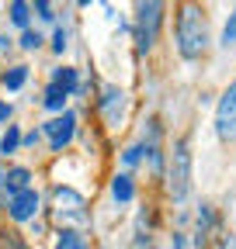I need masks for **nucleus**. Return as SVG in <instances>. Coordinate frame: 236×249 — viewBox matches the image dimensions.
I'll use <instances>...</instances> for the list:
<instances>
[{
  "label": "nucleus",
  "instance_id": "nucleus-1",
  "mask_svg": "<svg viewBox=\"0 0 236 249\" xmlns=\"http://www.w3.org/2000/svg\"><path fill=\"white\" fill-rule=\"evenodd\" d=\"M209 49V18L198 4H184L177 11V52L184 59H201Z\"/></svg>",
  "mask_w": 236,
  "mask_h": 249
},
{
  "label": "nucleus",
  "instance_id": "nucleus-2",
  "mask_svg": "<svg viewBox=\"0 0 236 249\" xmlns=\"http://www.w3.org/2000/svg\"><path fill=\"white\" fill-rule=\"evenodd\" d=\"M191 191V149L184 139L174 142V152H170V163H167V194L174 201H184Z\"/></svg>",
  "mask_w": 236,
  "mask_h": 249
},
{
  "label": "nucleus",
  "instance_id": "nucleus-3",
  "mask_svg": "<svg viewBox=\"0 0 236 249\" xmlns=\"http://www.w3.org/2000/svg\"><path fill=\"white\" fill-rule=\"evenodd\" d=\"M160 24H163V4L146 0V4L136 7V45H139V52H150L157 45Z\"/></svg>",
  "mask_w": 236,
  "mask_h": 249
},
{
  "label": "nucleus",
  "instance_id": "nucleus-4",
  "mask_svg": "<svg viewBox=\"0 0 236 249\" xmlns=\"http://www.w3.org/2000/svg\"><path fill=\"white\" fill-rule=\"evenodd\" d=\"M87 201L83 194H77L73 187H56L52 191V214L56 222H63V229H73V225H87Z\"/></svg>",
  "mask_w": 236,
  "mask_h": 249
},
{
  "label": "nucleus",
  "instance_id": "nucleus-5",
  "mask_svg": "<svg viewBox=\"0 0 236 249\" xmlns=\"http://www.w3.org/2000/svg\"><path fill=\"white\" fill-rule=\"evenodd\" d=\"M42 135L49 139V149H52V152H63V149L73 142V135H77V114H73V111H63V114L49 118V121L42 124Z\"/></svg>",
  "mask_w": 236,
  "mask_h": 249
},
{
  "label": "nucleus",
  "instance_id": "nucleus-6",
  "mask_svg": "<svg viewBox=\"0 0 236 249\" xmlns=\"http://www.w3.org/2000/svg\"><path fill=\"white\" fill-rule=\"evenodd\" d=\"M216 135L222 142H233L236 139V80L226 87V93L216 104Z\"/></svg>",
  "mask_w": 236,
  "mask_h": 249
},
{
  "label": "nucleus",
  "instance_id": "nucleus-7",
  "mask_svg": "<svg viewBox=\"0 0 236 249\" xmlns=\"http://www.w3.org/2000/svg\"><path fill=\"white\" fill-rule=\"evenodd\" d=\"M39 211H42V194L35 191V187H28V191L14 194L7 201V218L11 222H35Z\"/></svg>",
  "mask_w": 236,
  "mask_h": 249
},
{
  "label": "nucleus",
  "instance_id": "nucleus-8",
  "mask_svg": "<svg viewBox=\"0 0 236 249\" xmlns=\"http://www.w3.org/2000/svg\"><path fill=\"white\" fill-rule=\"evenodd\" d=\"M122 111H125V93L118 87H104L101 90V114L108 118V124L122 121Z\"/></svg>",
  "mask_w": 236,
  "mask_h": 249
},
{
  "label": "nucleus",
  "instance_id": "nucleus-9",
  "mask_svg": "<svg viewBox=\"0 0 236 249\" xmlns=\"http://www.w3.org/2000/svg\"><path fill=\"white\" fill-rule=\"evenodd\" d=\"M4 194H7V201L14 197V194H21V191H28L32 187V170L28 166H11V170H4Z\"/></svg>",
  "mask_w": 236,
  "mask_h": 249
},
{
  "label": "nucleus",
  "instance_id": "nucleus-10",
  "mask_svg": "<svg viewBox=\"0 0 236 249\" xmlns=\"http://www.w3.org/2000/svg\"><path fill=\"white\" fill-rule=\"evenodd\" d=\"M49 83H56L59 90H66L70 97L83 90V87H80V76H77V70H73V66H56V70H52V76H49Z\"/></svg>",
  "mask_w": 236,
  "mask_h": 249
},
{
  "label": "nucleus",
  "instance_id": "nucleus-11",
  "mask_svg": "<svg viewBox=\"0 0 236 249\" xmlns=\"http://www.w3.org/2000/svg\"><path fill=\"white\" fill-rule=\"evenodd\" d=\"M24 83H28V66H24V62L7 66L4 73H0V87H4V90H21Z\"/></svg>",
  "mask_w": 236,
  "mask_h": 249
},
{
  "label": "nucleus",
  "instance_id": "nucleus-12",
  "mask_svg": "<svg viewBox=\"0 0 236 249\" xmlns=\"http://www.w3.org/2000/svg\"><path fill=\"white\" fill-rule=\"evenodd\" d=\"M66 97H70L66 90H59L56 83H49L45 93H42V107H45V111H56V114H63V111H66Z\"/></svg>",
  "mask_w": 236,
  "mask_h": 249
},
{
  "label": "nucleus",
  "instance_id": "nucleus-13",
  "mask_svg": "<svg viewBox=\"0 0 236 249\" xmlns=\"http://www.w3.org/2000/svg\"><path fill=\"white\" fill-rule=\"evenodd\" d=\"M111 197L122 201V204L136 197V187H132V177H129V173H115V177H111Z\"/></svg>",
  "mask_w": 236,
  "mask_h": 249
},
{
  "label": "nucleus",
  "instance_id": "nucleus-14",
  "mask_svg": "<svg viewBox=\"0 0 236 249\" xmlns=\"http://www.w3.org/2000/svg\"><path fill=\"white\" fill-rule=\"evenodd\" d=\"M52 249H91V242H87L77 229H59L56 232V246Z\"/></svg>",
  "mask_w": 236,
  "mask_h": 249
},
{
  "label": "nucleus",
  "instance_id": "nucleus-15",
  "mask_svg": "<svg viewBox=\"0 0 236 249\" xmlns=\"http://www.w3.org/2000/svg\"><path fill=\"white\" fill-rule=\"evenodd\" d=\"M7 18H11V24H18L21 31H28V28H32V4L14 0V4H7Z\"/></svg>",
  "mask_w": 236,
  "mask_h": 249
},
{
  "label": "nucleus",
  "instance_id": "nucleus-16",
  "mask_svg": "<svg viewBox=\"0 0 236 249\" xmlns=\"http://www.w3.org/2000/svg\"><path fill=\"white\" fill-rule=\"evenodd\" d=\"M18 149H21V128L18 124H7V132L0 135V156L7 160V156H14Z\"/></svg>",
  "mask_w": 236,
  "mask_h": 249
},
{
  "label": "nucleus",
  "instance_id": "nucleus-17",
  "mask_svg": "<svg viewBox=\"0 0 236 249\" xmlns=\"http://www.w3.org/2000/svg\"><path fill=\"white\" fill-rule=\"evenodd\" d=\"M42 42H45V38L39 35L35 28H28V31H21V49H24V52H39V49H42Z\"/></svg>",
  "mask_w": 236,
  "mask_h": 249
},
{
  "label": "nucleus",
  "instance_id": "nucleus-18",
  "mask_svg": "<svg viewBox=\"0 0 236 249\" xmlns=\"http://www.w3.org/2000/svg\"><path fill=\"white\" fill-rule=\"evenodd\" d=\"M0 249H28V246H24V239H21L18 232L0 229Z\"/></svg>",
  "mask_w": 236,
  "mask_h": 249
},
{
  "label": "nucleus",
  "instance_id": "nucleus-19",
  "mask_svg": "<svg viewBox=\"0 0 236 249\" xmlns=\"http://www.w3.org/2000/svg\"><path fill=\"white\" fill-rule=\"evenodd\" d=\"M142 152H146V145H142V142H136V145H129V149L122 152V163H125V166H136V163L142 160Z\"/></svg>",
  "mask_w": 236,
  "mask_h": 249
},
{
  "label": "nucleus",
  "instance_id": "nucleus-20",
  "mask_svg": "<svg viewBox=\"0 0 236 249\" xmlns=\"http://www.w3.org/2000/svg\"><path fill=\"white\" fill-rule=\"evenodd\" d=\"M66 38H70V35H66V28H56V31H52V52H56V55H63V52H66V45H70Z\"/></svg>",
  "mask_w": 236,
  "mask_h": 249
},
{
  "label": "nucleus",
  "instance_id": "nucleus-21",
  "mask_svg": "<svg viewBox=\"0 0 236 249\" xmlns=\"http://www.w3.org/2000/svg\"><path fill=\"white\" fill-rule=\"evenodd\" d=\"M233 42H236V7H233V14H229V21L222 28V45H233Z\"/></svg>",
  "mask_w": 236,
  "mask_h": 249
},
{
  "label": "nucleus",
  "instance_id": "nucleus-22",
  "mask_svg": "<svg viewBox=\"0 0 236 249\" xmlns=\"http://www.w3.org/2000/svg\"><path fill=\"white\" fill-rule=\"evenodd\" d=\"M32 14H39L42 21H56V14H52V4H45V0H35V4H32Z\"/></svg>",
  "mask_w": 236,
  "mask_h": 249
},
{
  "label": "nucleus",
  "instance_id": "nucleus-23",
  "mask_svg": "<svg viewBox=\"0 0 236 249\" xmlns=\"http://www.w3.org/2000/svg\"><path fill=\"white\" fill-rule=\"evenodd\" d=\"M39 142H42V132H39V128H32V132L21 135V145H24V149H35Z\"/></svg>",
  "mask_w": 236,
  "mask_h": 249
},
{
  "label": "nucleus",
  "instance_id": "nucleus-24",
  "mask_svg": "<svg viewBox=\"0 0 236 249\" xmlns=\"http://www.w3.org/2000/svg\"><path fill=\"white\" fill-rule=\"evenodd\" d=\"M11 114H14V107H11L7 101H0V124H4V121H11Z\"/></svg>",
  "mask_w": 236,
  "mask_h": 249
},
{
  "label": "nucleus",
  "instance_id": "nucleus-25",
  "mask_svg": "<svg viewBox=\"0 0 236 249\" xmlns=\"http://www.w3.org/2000/svg\"><path fill=\"white\" fill-rule=\"evenodd\" d=\"M219 249H236V235H222L219 239Z\"/></svg>",
  "mask_w": 236,
  "mask_h": 249
},
{
  "label": "nucleus",
  "instance_id": "nucleus-26",
  "mask_svg": "<svg viewBox=\"0 0 236 249\" xmlns=\"http://www.w3.org/2000/svg\"><path fill=\"white\" fill-rule=\"evenodd\" d=\"M7 45H11V38H7V35H0V49H7Z\"/></svg>",
  "mask_w": 236,
  "mask_h": 249
}]
</instances>
